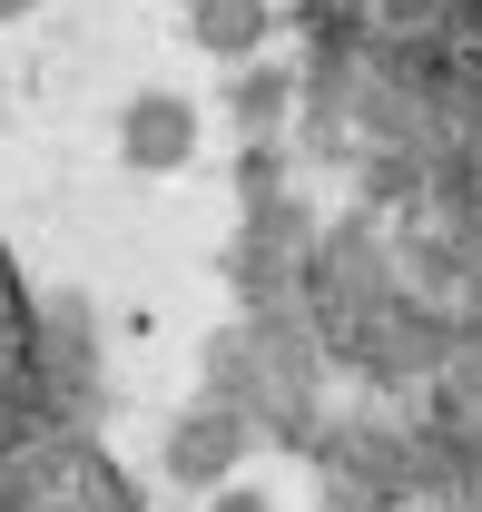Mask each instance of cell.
I'll return each instance as SVG.
<instances>
[{
	"instance_id": "2",
	"label": "cell",
	"mask_w": 482,
	"mask_h": 512,
	"mask_svg": "<svg viewBox=\"0 0 482 512\" xmlns=\"http://www.w3.org/2000/svg\"><path fill=\"white\" fill-rule=\"evenodd\" d=\"M227 512H256V503H227Z\"/></svg>"
},
{
	"instance_id": "1",
	"label": "cell",
	"mask_w": 482,
	"mask_h": 512,
	"mask_svg": "<svg viewBox=\"0 0 482 512\" xmlns=\"http://www.w3.org/2000/svg\"><path fill=\"white\" fill-rule=\"evenodd\" d=\"M227 463V424H187L178 434V473H217Z\"/></svg>"
}]
</instances>
